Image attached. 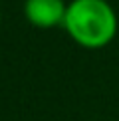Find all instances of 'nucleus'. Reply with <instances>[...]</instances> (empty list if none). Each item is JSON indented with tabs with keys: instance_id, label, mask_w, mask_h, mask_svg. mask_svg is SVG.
<instances>
[{
	"instance_id": "nucleus-2",
	"label": "nucleus",
	"mask_w": 119,
	"mask_h": 121,
	"mask_svg": "<svg viewBox=\"0 0 119 121\" xmlns=\"http://www.w3.org/2000/svg\"><path fill=\"white\" fill-rule=\"evenodd\" d=\"M68 6L64 0H26L24 2V14L28 22L38 28H52L64 24Z\"/></svg>"
},
{
	"instance_id": "nucleus-1",
	"label": "nucleus",
	"mask_w": 119,
	"mask_h": 121,
	"mask_svg": "<svg viewBox=\"0 0 119 121\" xmlns=\"http://www.w3.org/2000/svg\"><path fill=\"white\" fill-rule=\"evenodd\" d=\"M68 34L83 48H103L117 34V16L107 0H72L64 20Z\"/></svg>"
}]
</instances>
